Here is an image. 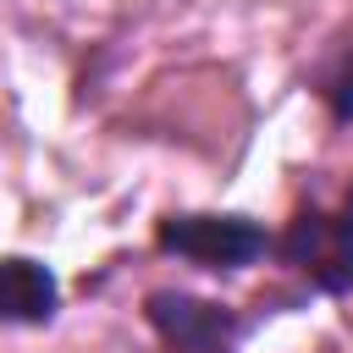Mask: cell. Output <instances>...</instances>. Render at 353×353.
Instances as JSON below:
<instances>
[{
    "label": "cell",
    "instance_id": "6da1fadb",
    "mask_svg": "<svg viewBox=\"0 0 353 353\" xmlns=\"http://www.w3.org/2000/svg\"><path fill=\"white\" fill-rule=\"evenodd\" d=\"M154 243L188 265H204V270H243L265 248H276L270 232L248 215H165L154 226Z\"/></svg>",
    "mask_w": 353,
    "mask_h": 353
},
{
    "label": "cell",
    "instance_id": "7a4b0ae2",
    "mask_svg": "<svg viewBox=\"0 0 353 353\" xmlns=\"http://www.w3.org/2000/svg\"><path fill=\"white\" fill-rule=\"evenodd\" d=\"M143 314L171 353H237V342H243V320L226 303H210L193 292L160 287L143 298Z\"/></svg>",
    "mask_w": 353,
    "mask_h": 353
},
{
    "label": "cell",
    "instance_id": "3957f363",
    "mask_svg": "<svg viewBox=\"0 0 353 353\" xmlns=\"http://www.w3.org/2000/svg\"><path fill=\"white\" fill-rule=\"evenodd\" d=\"M276 254L303 270L320 292H347L353 287V221L336 210H303L281 237H276Z\"/></svg>",
    "mask_w": 353,
    "mask_h": 353
},
{
    "label": "cell",
    "instance_id": "277c9868",
    "mask_svg": "<svg viewBox=\"0 0 353 353\" xmlns=\"http://www.w3.org/2000/svg\"><path fill=\"white\" fill-rule=\"evenodd\" d=\"M61 309V287L50 276V265L28 259V254H6L0 259V320L11 325H44Z\"/></svg>",
    "mask_w": 353,
    "mask_h": 353
},
{
    "label": "cell",
    "instance_id": "5b68a950",
    "mask_svg": "<svg viewBox=\"0 0 353 353\" xmlns=\"http://www.w3.org/2000/svg\"><path fill=\"white\" fill-rule=\"evenodd\" d=\"M320 94H325V110H331V121H353V44L331 61V72H325V83H320Z\"/></svg>",
    "mask_w": 353,
    "mask_h": 353
},
{
    "label": "cell",
    "instance_id": "8992f818",
    "mask_svg": "<svg viewBox=\"0 0 353 353\" xmlns=\"http://www.w3.org/2000/svg\"><path fill=\"white\" fill-rule=\"evenodd\" d=\"M342 215H347V221H353V193H347V204H342Z\"/></svg>",
    "mask_w": 353,
    "mask_h": 353
}]
</instances>
